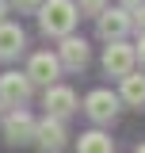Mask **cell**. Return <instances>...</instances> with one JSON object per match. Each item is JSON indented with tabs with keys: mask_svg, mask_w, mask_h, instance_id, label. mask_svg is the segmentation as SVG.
<instances>
[{
	"mask_svg": "<svg viewBox=\"0 0 145 153\" xmlns=\"http://www.w3.org/2000/svg\"><path fill=\"white\" fill-rule=\"evenodd\" d=\"M57 73H61V61H57V54H50V50L35 54V57H31V65H27V80H31V84L38 80V84L50 88V84L57 80Z\"/></svg>",
	"mask_w": 145,
	"mask_h": 153,
	"instance_id": "obj_2",
	"label": "cell"
},
{
	"mask_svg": "<svg viewBox=\"0 0 145 153\" xmlns=\"http://www.w3.org/2000/svg\"><path fill=\"white\" fill-rule=\"evenodd\" d=\"M138 27H141V35H145V4L138 8Z\"/></svg>",
	"mask_w": 145,
	"mask_h": 153,
	"instance_id": "obj_16",
	"label": "cell"
},
{
	"mask_svg": "<svg viewBox=\"0 0 145 153\" xmlns=\"http://www.w3.org/2000/svg\"><path fill=\"white\" fill-rule=\"evenodd\" d=\"M84 107H88V115L95 119V123H111V119L118 115V100H115L107 88H95V92L88 96V103H84Z\"/></svg>",
	"mask_w": 145,
	"mask_h": 153,
	"instance_id": "obj_9",
	"label": "cell"
},
{
	"mask_svg": "<svg viewBox=\"0 0 145 153\" xmlns=\"http://www.w3.org/2000/svg\"><path fill=\"white\" fill-rule=\"evenodd\" d=\"M134 153H145V146H138V149H134Z\"/></svg>",
	"mask_w": 145,
	"mask_h": 153,
	"instance_id": "obj_20",
	"label": "cell"
},
{
	"mask_svg": "<svg viewBox=\"0 0 145 153\" xmlns=\"http://www.w3.org/2000/svg\"><path fill=\"white\" fill-rule=\"evenodd\" d=\"M122 100L134 103V107H141V103H145V76H138V73L122 76Z\"/></svg>",
	"mask_w": 145,
	"mask_h": 153,
	"instance_id": "obj_12",
	"label": "cell"
},
{
	"mask_svg": "<svg viewBox=\"0 0 145 153\" xmlns=\"http://www.w3.org/2000/svg\"><path fill=\"white\" fill-rule=\"evenodd\" d=\"M16 8H23V12H31V8H42V0H12Z\"/></svg>",
	"mask_w": 145,
	"mask_h": 153,
	"instance_id": "obj_15",
	"label": "cell"
},
{
	"mask_svg": "<svg viewBox=\"0 0 145 153\" xmlns=\"http://www.w3.org/2000/svg\"><path fill=\"white\" fill-rule=\"evenodd\" d=\"M130 23H134V19H130V12L126 8H103V12H99V35L107 38V42H122V35H126L130 31Z\"/></svg>",
	"mask_w": 145,
	"mask_h": 153,
	"instance_id": "obj_3",
	"label": "cell"
},
{
	"mask_svg": "<svg viewBox=\"0 0 145 153\" xmlns=\"http://www.w3.org/2000/svg\"><path fill=\"white\" fill-rule=\"evenodd\" d=\"M23 27L19 23H0V57H16L23 50Z\"/></svg>",
	"mask_w": 145,
	"mask_h": 153,
	"instance_id": "obj_11",
	"label": "cell"
},
{
	"mask_svg": "<svg viewBox=\"0 0 145 153\" xmlns=\"http://www.w3.org/2000/svg\"><path fill=\"white\" fill-rule=\"evenodd\" d=\"M46 111H50V119H61V115L76 111V96H72V88L50 84V88H46Z\"/></svg>",
	"mask_w": 145,
	"mask_h": 153,
	"instance_id": "obj_10",
	"label": "cell"
},
{
	"mask_svg": "<svg viewBox=\"0 0 145 153\" xmlns=\"http://www.w3.org/2000/svg\"><path fill=\"white\" fill-rule=\"evenodd\" d=\"M57 61H61L65 69H84V65H88V42L76 38V35H65L61 50H57Z\"/></svg>",
	"mask_w": 145,
	"mask_h": 153,
	"instance_id": "obj_8",
	"label": "cell"
},
{
	"mask_svg": "<svg viewBox=\"0 0 145 153\" xmlns=\"http://www.w3.org/2000/svg\"><path fill=\"white\" fill-rule=\"evenodd\" d=\"M35 138H38V146L46 153H57L61 146H65V126H61V119H42V123H35Z\"/></svg>",
	"mask_w": 145,
	"mask_h": 153,
	"instance_id": "obj_7",
	"label": "cell"
},
{
	"mask_svg": "<svg viewBox=\"0 0 145 153\" xmlns=\"http://www.w3.org/2000/svg\"><path fill=\"white\" fill-rule=\"evenodd\" d=\"M103 69H107L111 76H126L130 69H134V46H126V42H111L107 54H103Z\"/></svg>",
	"mask_w": 145,
	"mask_h": 153,
	"instance_id": "obj_6",
	"label": "cell"
},
{
	"mask_svg": "<svg viewBox=\"0 0 145 153\" xmlns=\"http://www.w3.org/2000/svg\"><path fill=\"white\" fill-rule=\"evenodd\" d=\"M4 16H8V4H4V0H0V23H4Z\"/></svg>",
	"mask_w": 145,
	"mask_h": 153,
	"instance_id": "obj_19",
	"label": "cell"
},
{
	"mask_svg": "<svg viewBox=\"0 0 145 153\" xmlns=\"http://www.w3.org/2000/svg\"><path fill=\"white\" fill-rule=\"evenodd\" d=\"M134 57H141V61H145V35H141V42H138V50H134Z\"/></svg>",
	"mask_w": 145,
	"mask_h": 153,
	"instance_id": "obj_17",
	"label": "cell"
},
{
	"mask_svg": "<svg viewBox=\"0 0 145 153\" xmlns=\"http://www.w3.org/2000/svg\"><path fill=\"white\" fill-rule=\"evenodd\" d=\"M72 4H76L80 12H92V16H99V12L107 8V0H72Z\"/></svg>",
	"mask_w": 145,
	"mask_h": 153,
	"instance_id": "obj_14",
	"label": "cell"
},
{
	"mask_svg": "<svg viewBox=\"0 0 145 153\" xmlns=\"http://www.w3.org/2000/svg\"><path fill=\"white\" fill-rule=\"evenodd\" d=\"M122 4H126V8H141L145 0H122Z\"/></svg>",
	"mask_w": 145,
	"mask_h": 153,
	"instance_id": "obj_18",
	"label": "cell"
},
{
	"mask_svg": "<svg viewBox=\"0 0 145 153\" xmlns=\"http://www.w3.org/2000/svg\"><path fill=\"white\" fill-rule=\"evenodd\" d=\"M4 134H8V142H12V146H23V142H31V138H35V119L23 111V107H16V111L4 119Z\"/></svg>",
	"mask_w": 145,
	"mask_h": 153,
	"instance_id": "obj_4",
	"label": "cell"
},
{
	"mask_svg": "<svg viewBox=\"0 0 145 153\" xmlns=\"http://www.w3.org/2000/svg\"><path fill=\"white\" fill-rule=\"evenodd\" d=\"M27 96H31V80H27V73H4V76H0V103L19 107Z\"/></svg>",
	"mask_w": 145,
	"mask_h": 153,
	"instance_id": "obj_5",
	"label": "cell"
},
{
	"mask_svg": "<svg viewBox=\"0 0 145 153\" xmlns=\"http://www.w3.org/2000/svg\"><path fill=\"white\" fill-rule=\"evenodd\" d=\"M76 4L72 0H42V31L46 35H72V27H76Z\"/></svg>",
	"mask_w": 145,
	"mask_h": 153,
	"instance_id": "obj_1",
	"label": "cell"
},
{
	"mask_svg": "<svg viewBox=\"0 0 145 153\" xmlns=\"http://www.w3.org/2000/svg\"><path fill=\"white\" fill-rule=\"evenodd\" d=\"M76 153H111V138L99 134V130H88V134H80Z\"/></svg>",
	"mask_w": 145,
	"mask_h": 153,
	"instance_id": "obj_13",
	"label": "cell"
}]
</instances>
